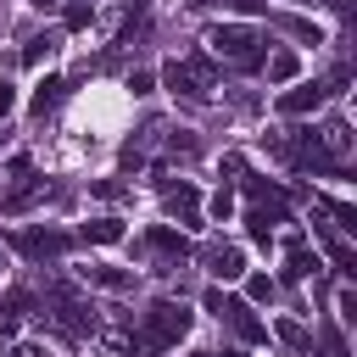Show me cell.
<instances>
[{
  "label": "cell",
  "mask_w": 357,
  "mask_h": 357,
  "mask_svg": "<svg viewBox=\"0 0 357 357\" xmlns=\"http://www.w3.org/2000/svg\"><path fill=\"white\" fill-rule=\"evenodd\" d=\"M17 178H22V184H11V190L0 195V212H6V218L28 212V206H39V201L50 195V184H45V178H33V173H17Z\"/></svg>",
  "instance_id": "obj_7"
},
{
  "label": "cell",
  "mask_w": 357,
  "mask_h": 357,
  "mask_svg": "<svg viewBox=\"0 0 357 357\" xmlns=\"http://www.w3.org/2000/svg\"><path fill=\"white\" fill-rule=\"evenodd\" d=\"M284 251H290V257H284V279H312V273H318V257L307 251V240H301V234H290V245H284Z\"/></svg>",
  "instance_id": "obj_13"
},
{
  "label": "cell",
  "mask_w": 357,
  "mask_h": 357,
  "mask_svg": "<svg viewBox=\"0 0 357 357\" xmlns=\"http://www.w3.org/2000/svg\"><path fill=\"white\" fill-rule=\"evenodd\" d=\"M11 106H17V89H11V84H0V117H11Z\"/></svg>",
  "instance_id": "obj_31"
},
{
  "label": "cell",
  "mask_w": 357,
  "mask_h": 357,
  "mask_svg": "<svg viewBox=\"0 0 357 357\" xmlns=\"http://www.w3.org/2000/svg\"><path fill=\"white\" fill-rule=\"evenodd\" d=\"M162 206H167V218H178V223H201V195H195V184H162Z\"/></svg>",
  "instance_id": "obj_8"
},
{
  "label": "cell",
  "mask_w": 357,
  "mask_h": 357,
  "mask_svg": "<svg viewBox=\"0 0 357 357\" xmlns=\"http://www.w3.org/2000/svg\"><path fill=\"white\" fill-rule=\"evenodd\" d=\"M206 312H212L218 324H229V335H234V340H245V346L268 340V324H262V318H251V301H240V296L206 290Z\"/></svg>",
  "instance_id": "obj_2"
},
{
  "label": "cell",
  "mask_w": 357,
  "mask_h": 357,
  "mask_svg": "<svg viewBox=\"0 0 357 357\" xmlns=\"http://www.w3.org/2000/svg\"><path fill=\"white\" fill-rule=\"evenodd\" d=\"M324 245H329V262H335L340 273H357V257H351V245H346L340 234H324Z\"/></svg>",
  "instance_id": "obj_19"
},
{
  "label": "cell",
  "mask_w": 357,
  "mask_h": 357,
  "mask_svg": "<svg viewBox=\"0 0 357 357\" xmlns=\"http://www.w3.org/2000/svg\"><path fill=\"white\" fill-rule=\"evenodd\" d=\"M89 22H95V6L89 0H73L67 6V28H89Z\"/></svg>",
  "instance_id": "obj_22"
},
{
  "label": "cell",
  "mask_w": 357,
  "mask_h": 357,
  "mask_svg": "<svg viewBox=\"0 0 357 357\" xmlns=\"http://www.w3.org/2000/svg\"><path fill=\"white\" fill-rule=\"evenodd\" d=\"M78 234H84V240H95V245H117V240H123V223H117V218H89Z\"/></svg>",
  "instance_id": "obj_16"
},
{
  "label": "cell",
  "mask_w": 357,
  "mask_h": 357,
  "mask_svg": "<svg viewBox=\"0 0 357 357\" xmlns=\"http://www.w3.org/2000/svg\"><path fill=\"white\" fill-rule=\"evenodd\" d=\"M56 50H61V33L50 28V33H33V39L22 45V61H28V67H39V61H50Z\"/></svg>",
  "instance_id": "obj_14"
},
{
  "label": "cell",
  "mask_w": 357,
  "mask_h": 357,
  "mask_svg": "<svg viewBox=\"0 0 357 357\" xmlns=\"http://www.w3.org/2000/svg\"><path fill=\"white\" fill-rule=\"evenodd\" d=\"M167 156H195V139H190V134H173V139H167Z\"/></svg>",
  "instance_id": "obj_25"
},
{
  "label": "cell",
  "mask_w": 357,
  "mask_h": 357,
  "mask_svg": "<svg viewBox=\"0 0 357 357\" xmlns=\"http://www.w3.org/2000/svg\"><path fill=\"white\" fill-rule=\"evenodd\" d=\"M223 357H240V351H223Z\"/></svg>",
  "instance_id": "obj_34"
},
{
  "label": "cell",
  "mask_w": 357,
  "mask_h": 357,
  "mask_svg": "<svg viewBox=\"0 0 357 357\" xmlns=\"http://www.w3.org/2000/svg\"><path fill=\"white\" fill-rule=\"evenodd\" d=\"M162 84L173 89V95H206L212 89V56L206 50H195V56H184V61H167V73H162Z\"/></svg>",
  "instance_id": "obj_4"
},
{
  "label": "cell",
  "mask_w": 357,
  "mask_h": 357,
  "mask_svg": "<svg viewBox=\"0 0 357 357\" xmlns=\"http://www.w3.org/2000/svg\"><path fill=\"white\" fill-rule=\"evenodd\" d=\"M190 357H206V351H190Z\"/></svg>",
  "instance_id": "obj_33"
},
{
  "label": "cell",
  "mask_w": 357,
  "mask_h": 357,
  "mask_svg": "<svg viewBox=\"0 0 357 357\" xmlns=\"http://www.w3.org/2000/svg\"><path fill=\"white\" fill-rule=\"evenodd\" d=\"M39 6H56V0H39Z\"/></svg>",
  "instance_id": "obj_35"
},
{
  "label": "cell",
  "mask_w": 357,
  "mask_h": 357,
  "mask_svg": "<svg viewBox=\"0 0 357 357\" xmlns=\"http://www.w3.org/2000/svg\"><path fill=\"white\" fill-rule=\"evenodd\" d=\"M106 346H112L117 357H156V351H151L145 340H106Z\"/></svg>",
  "instance_id": "obj_23"
},
{
  "label": "cell",
  "mask_w": 357,
  "mask_h": 357,
  "mask_svg": "<svg viewBox=\"0 0 357 357\" xmlns=\"http://www.w3.org/2000/svg\"><path fill=\"white\" fill-rule=\"evenodd\" d=\"M184 335H190V312H184V301H151V307H145V346H151V351L178 346Z\"/></svg>",
  "instance_id": "obj_3"
},
{
  "label": "cell",
  "mask_w": 357,
  "mask_h": 357,
  "mask_svg": "<svg viewBox=\"0 0 357 357\" xmlns=\"http://www.w3.org/2000/svg\"><path fill=\"white\" fill-rule=\"evenodd\" d=\"M324 357H351V351H346V340H340L335 329H324Z\"/></svg>",
  "instance_id": "obj_29"
},
{
  "label": "cell",
  "mask_w": 357,
  "mask_h": 357,
  "mask_svg": "<svg viewBox=\"0 0 357 357\" xmlns=\"http://www.w3.org/2000/svg\"><path fill=\"white\" fill-rule=\"evenodd\" d=\"M11 245H17L22 257H33V262H50V257H61V251L73 245V234H61V229H39V223H28V229H17V234H11Z\"/></svg>",
  "instance_id": "obj_6"
},
{
  "label": "cell",
  "mask_w": 357,
  "mask_h": 357,
  "mask_svg": "<svg viewBox=\"0 0 357 357\" xmlns=\"http://www.w3.org/2000/svg\"><path fill=\"white\" fill-rule=\"evenodd\" d=\"M206 268L229 284V279H240V273H245V251H240V245H206Z\"/></svg>",
  "instance_id": "obj_11"
},
{
  "label": "cell",
  "mask_w": 357,
  "mask_h": 357,
  "mask_svg": "<svg viewBox=\"0 0 357 357\" xmlns=\"http://www.w3.org/2000/svg\"><path fill=\"white\" fill-rule=\"evenodd\" d=\"M206 212H212V218H218V223H223V218H229V212H234V195H229V190H218V195H212V201H206Z\"/></svg>",
  "instance_id": "obj_24"
},
{
  "label": "cell",
  "mask_w": 357,
  "mask_h": 357,
  "mask_svg": "<svg viewBox=\"0 0 357 357\" xmlns=\"http://www.w3.org/2000/svg\"><path fill=\"white\" fill-rule=\"evenodd\" d=\"M324 100H329V89H324V84H296V89H284V95H279V112H284V117H307V112H318Z\"/></svg>",
  "instance_id": "obj_9"
},
{
  "label": "cell",
  "mask_w": 357,
  "mask_h": 357,
  "mask_svg": "<svg viewBox=\"0 0 357 357\" xmlns=\"http://www.w3.org/2000/svg\"><path fill=\"white\" fill-rule=\"evenodd\" d=\"M145 6H151V0H128V22H134V17H145Z\"/></svg>",
  "instance_id": "obj_32"
},
{
  "label": "cell",
  "mask_w": 357,
  "mask_h": 357,
  "mask_svg": "<svg viewBox=\"0 0 357 357\" xmlns=\"http://www.w3.org/2000/svg\"><path fill=\"white\" fill-rule=\"evenodd\" d=\"M128 89H134V95H151L156 78H151V73H128Z\"/></svg>",
  "instance_id": "obj_30"
},
{
  "label": "cell",
  "mask_w": 357,
  "mask_h": 357,
  "mask_svg": "<svg viewBox=\"0 0 357 357\" xmlns=\"http://www.w3.org/2000/svg\"><path fill=\"white\" fill-rule=\"evenodd\" d=\"M45 301L56 307V318H61L73 335H95V307H89L73 284H61V279H56V284H45Z\"/></svg>",
  "instance_id": "obj_5"
},
{
  "label": "cell",
  "mask_w": 357,
  "mask_h": 357,
  "mask_svg": "<svg viewBox=\"0 0 357 357\" xmlns=\"http://www.w3.org/2000/svg\"><path fill=\"white\" fill-rule=\"evenodd\" d=\"M67 89H73L67 78H39V89H33V100H28V112H33V117H45V112H56V106L67 100Z\"/></svg>",
  "instance_id": "obj_12"
},
{
  "label": "cell",
  "mask_w": 357,
  "mask_h": 357,
  "mask_svg": "<svg viewBox=\"0 0 357 357\" xmlns=\"http://www.w3.org/2000/svg\"><path fill=\"white\" fill-rule=\"evenodd\" d=\"M84 284H100V290H128V284H134V273H123V268H100V262H89V268H84Z\"/></svg>",
  "instance_id": "obj_15"
},
{
  "label": "cell",
  "mask_w": 357,
  "mask_h": 357,
  "mask_svg": "<svg viewBox=\"0 0 357 357\" xmlns=\"http://www.w3.org/2000/svg\"><path fill=\"white\" fill-rule=\"evenodd\" d=\"M279 340H290V346L307 351V329H301V324H279Z\"/></svg>",
  "instance_id": "obj_28"
},
{
  "label": "cell",
  "mask_w": 357,
  "mask_h": 357,
  "mask_svg": "<svg viewBox=\"0 0 357 357\" xmlns=\"http://www.w3.org/2000/svg\"><path fill=\"white\" fill-rule=\"evenodd\" d=\"M262 67H268V78H273V84H290V78L301 73V61H296V50H273V56H268Z\"/></svg>",
  "instance_id": "obj_18"
},
{
  "label": "cell",
  "mask_w": 357,
  "mask_h": 357,
  "mask_svg": "<svg viewBox=\"0 0 357 357\" xmlns=\"http://www.w3.org/2000/svg\"><path fill=\"white\" fill-rule=\"evenodd\" d=\"M39 301H33V290H6L0 296V324H17L22 312H33Z\"/></svg>",
  "instance_id": "obj_17"
},
{
  "label": "cell",
  "mask_w": 357,
  "mask_h": 357,
  "mask_svg": "<svg viewBox=\"0 0 357 357\" xmlns=\"http://www.w3.org/2000/svg\"><path fill=\"white\" fill-rule=\"evenodd\" d=\"M273 22H279L284 33H296V39H312V45H318V28H312L307 17H273Z\"/></svg>",
  "instance_id": "obj_21"
},
{
  "label": "cell",
  "mask_w": 357,
  "mask_h": 357,
  "mask_svg": "<svg viewBox=\"0 0 357 357\" xmlns=\"http://www.w3.org/2000/svg\"><path fill=\"white\" fill-rule=\"evenodd\" d=\"M206 50L234 61L240 73H251V67L268 61V33L251 28V22H218V28H206Z\"/></svg>",
  "instance_id": "obj_1"
},
{
  "label": "cell",
  "mask_w": 357,
  "mask_h": 357,
  "mask_svg": "<svg viewBox=\"0 0 357 357\" xmlns=\"http://www.w3.org/2000/svg\"><path fill=\"white\" fill-rule=\"evenodd\" d=\"M340 318H346V324H357V290H351V284L340 290Z\"/></svg>",
  "instance_id": "obj_27"
},
{
  "label": "cell",
  "mask_w": 357,
  "mask_h": 357,
  "mask_svg": "<svg viewBox=\"0 0 357 357\" xmlns=\"http://www.w3.org/2000/svg\"><path fill=\"white\" fill-rule=\"evenodd\" d=\"M329 212H335V223H340V229H357V212H351L346 201H329Z\"/></svg>",
  "instance_id": "obj_26"
},
{
  "label": "cell",
  "mask_w": 357,
  "mask_h": 357,
  "mask_svg": "<svg viewBox=\"0 0 357 357\" xmlns=\"http://www.w3.org/2000/svg\"><path fill=\"white\" fill-rule=\"evenodd\" d=\"M273 296H279V284H273L268 273H251V279H245V301H273Z\"/></svg>",
  "instance_id": "obj_20"
},
{
  "label": "cell",
  "mask_w": 357,
  "mask_h": 357,
  "mask_svg": "<svg viewBox=\"0 0 357 357\" xmlns=\"http://www.w3.org/2000/svg\"><path fill=\"white\" fill-rule=\"evenodd\" d=\"M145 251H156V257H167V262L178 268V262H184V251H190V240H184L178 229H162V223H156V229L145 234Z\"/></svg>",
  "instance_id": "obj_10"
}]
</instances>
